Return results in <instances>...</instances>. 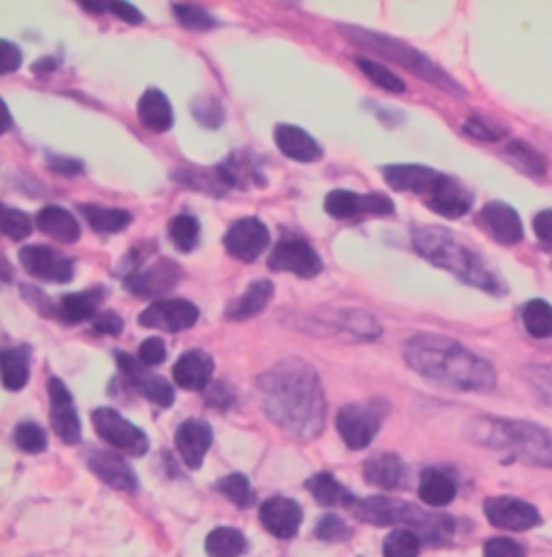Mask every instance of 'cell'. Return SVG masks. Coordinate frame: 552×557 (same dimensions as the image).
Masks as SVG:
<instances>
[{"label": "cell", "mask_w": 552, "mask_h": 557, "mask_svg": "<svg viewBox=\"0 0 552 557\" xmlns=\"http://www.w3.org/2000/svg\"><path fill=\"white\" fill-rule=\"evenodd\" d=\"M13 441L26 454H39L48 447V437L46 432L41 430L33 421H22L18 428L13 430Z\"/></svg>", "instance_id": "cell-47"}, {"label": "cell", "mask_w": 552, "mask_h": 557, "mask_svg": "<svg viewBox=\"0 0 552 557\" xmlns=\"http://www.w3.org/2000/svg\"><path fill=\"white\" fill-rule=\"evenodd\" d=\"M524 380L544 404L552 406V363H531L522 370Z\"/></svg>", "instance_id": "cell-44"}, {"label": "cell", "mask_w": 552, "mask_h": 557, "mask_svg": "<svg viewBox=\"0 0 552 557\" xmlns=\"http://www.w3.org/2000/svg\"><path fill=\"white\" fill-rule=\"evenodd\" d=\"M136 113L141 124L156 134L167 132L173 126V106L160 89H147L138 100Z\"/></svg>", "instance_id": "cell-29"}, {"label": "cell", "mask_w": 552, "mask_h": 557, "mask_svg": "<svg viewBox=\"0 0 552 557\" xmlns=\"http://www.w3.org/2000/svg\"><path fill=\"white\" fill-rule=\"evenodd\" d=\"M386 413H389V404L382 398L341 406V411L337 413L339 437L350 450H365L380 432Z\"/></svg>", "instance_id": "cell-7"}, {"label": "cell", "mask_w": 552, "mask_h": 557, "mask_svg": "<svg viewBox=\"0 0 552 557\" xmlns=\"http://www.w3.org/2000/svg\"><path fill=\"white\" fill-rule=\"evenodd\" d=\"M192 113H195L201 126L212 130L220 128V124L225 121V108L220 106L218 100L210 98V95H207V98H197L192 102Z\"/></svg>", "instance_id": "cell-50"}, {"label": "cell", "mask_w": 552, "mask_h": 557, "mask_svg": "<svg viewBox=\"0 0 552 557\" xmlns=\"http://www.w3.org/2000/svg\"><path fill=\"white\" fill-rule=\"evenodd\" d=\"M110 11L115 13L117 18L126 20L128 24H141L143 22V13L138 11L132 3H108Z\"/></svg>", "instance_id": "cell-59"}, {"label": "cell", "mask_w": 552, "mask_h": 557, "mask_svg": "<svg viewBox=\"0 0 552 557\" xmlns=\"http://www.w3.org/2000/svg\"><path fill=\"white\" fill-rule=\"evenodd\" d=\"M199 320V307L186 298H167V301H154L138 316V324L145 329H158L167 333L188 331Z\"/></svg>", "instance_id": "cell-12"}, {"label": "cell", "mask_w": 552, "mask_h": 557, "mask_svg": "<svg viewBox=\"0 0 552 557\" xmlns=\"http://www.w3.org/2000/svg\"><path fill=\"white\" fill-rule=\"evenodd\" d=\"M341 33L348 37L352 44L361 46L363 50L380 54L382 59H389L395 65L404 67L406 72L419 76L421 80H425V83H430L436 89L453 95V98H466L468 95L466 87L460 85L449 72H445L443 67L436 65L421 50L402 42V39H395L391 35L363 29V26H354V24H341Z\"/></svg>", "instance_id": "cell-5"}, {"label": "cell", "mask_w": 552, "mask_h": 557, "mask_svg": "<svg viewBox=\"0 0 552 557\" xmlns=\"http://www.w3.org/2000/svg\"><path fill=\"white\" fill-rule=\"evenodd\" d=\"M246 551V538L233 527H216L205 538V553L210 557H238Z\"/></svg>", "instance_id": "cell-38"}, {"label": "cell", "mask_w": 552, "mask_h": 557, "mask_svg": "<svg viewBox=\"0 0 552 557\" xmlns=\"http://www.w3.org/2000/svg\"><path fill=\"white\" fill-rule=\"evenodd\" d=\"M171 178L177 180V184L201 190V193L212 195V197H223V195L229 193L231 188H236V186H233L231 175L225 169L223 162H220V165H216V167H212V169H199V167L179 169L171 175Z\"/></svg>", "instance_id": "cell-25"}, {"label": "cell", "mask_w": 552, "mask_h": 557, "mask_svg": "<svg viewBox=\"0 0 552 557\" xmlns=\"http://www.w3.org/2000/svg\"><path fill=\"white\" fill-rule=\"evenodd\" d=\"M272 296H274L272 281L257 279L251 285H248L246 292L242 296H238L236 301H233L227 307L225 316L229 320H233V322H242V320H248V318H255V316L261 314V311H266L268 303L272 301Z\"/></svg>", "instance_id": "cell-30"}, {"label": "cell", "mask_w": 552, "mask_h": 557, "mask_svg": "<svg viewBox=\"0 0 552 557\" xmlns=\"http://www.w3.org/2000/svg\"><path fill=\"white\" fill-rule=\"evenodd\" d=\"M348 510L361 521L371 525H412L419 529V538L427 542H438L451 536L453 521L443 514H427L414 508L406 501H397L389 497H369V499H352Z\"/></svg>", "instance_id": "cell-6"}, {"label": "cell", "mask_w": 552, "mask_h": 557, "mask_svg": "<svg viewBox=\"0 0 552 557\" xmlns=\"http://www.w3.org/2000/svg\"><path fill=\"white\" fill-rule=\"evenodd\" d=\"M324 210L337 221L356 219V216H389L395 212V203L382 193L358 195L354 190H333L324 199Z\"/></svg>", "instance_id": "cell-11"}, {"label": "cell", "mask_w": 552, "mask_h": 557, "mask_svg": "<svg viewBox=\"0 0 552 557\" xmlns=\"http://www.w3.org/2000/svg\"><path fill=\"white\" fill-rule=\"evenodd\" d=\"M421 549V538L410 529H395L384 540V557H417Z\"/></svg>", "instance_id": "cell-43"}, {"label": "cell", "mask_w": 552, "mask_h": 557, "mask_svg": "<svg viewBox=\"0 0 552 557\" xmlns=\"http://www.w3.org/2000/svg\"><path fill=\"white\" fill-rule=\"evenodd\" d=\"M57 59H52V57H44V59H39L37 63H33V72L39 74V76H48L50 72L57 70Z\"/></svg>", "instance_id": "cell-60"}, {"label": "cell", "mask_w": 552, "mask_h": 557, "mask_svg": "<svg viewBox=\"0 0 552 557\" xmlns=\"http://www.w3.org/2000/svg\"><path fill=\"white\" fill-rule=\"evenodd\" d=\"M274 143L281 154L296 162H317L322 158V145L317 143L307 130L292 124H281L274 128Z\"/></svg>", "instance_id": "cell-24"}, {"label": "cell", "mask_w": 552, "mask_h": 557, "mask_svg": "<svg viewBox=\"0 0 552 557\" xmlns=\"http://www.w3.org/2000/svg\"><path fill=\"white\" fill-rule=\"evenodd\" d=\"M106 298V288L102 285H93V288L85 290V292H74V294H65L54 314L57 318H61L67 324H80L85 320H91L100 314V303Z\"/></svg>", "instance_id": "cell-26"}, {"label": "cell", "mask_w": 552, "mask_h": 557, "mask_svg": "<svg viewBox=\"0 0 552 557\" xmlns=\"http://www.w3.org/2000/svg\"><path fill=\"white\" fill-rule=\"evenodd\" d=\"M93 428L100 434V439H104L108 445H113L115 450L141 458L149 452V437L145 430L134 426L132 421H128L121 413H117L110 406H100L91 415Z\"/></svg>", "instance_id": "cell-8"}, {"label": "cell", "mask_w": 552, "mask_h": 557, "mask_svg": "<svg viewBox=\"0 0 552 557\" xmlns=\"http://www.w3.org/2000/svg\"><path fill=\"white\" fill-rule=\"evenodd\" d=\"M404 361L412 372L451 391L486 393L496 387L492 363L447 335H412L404 346Z\"/></svg>", "instance_id": "cell-2"}, {"label": "cell", "mask_w": 552, "mask_h": 557, "mask_svg": "<svg viewBox=\"0 0 552 557\" xmlns=\"http://www.w3.org/2000/svg\"><path fill=\"white\" fill-rule=\"evenodd\" d=\"M464 132L471 134V137H475L479 141H488V143L501 141L507 134V130L503 126H499L496 121L483 117V115L468 117L466 124H464Z\"/></svg>", "instance_id": "cell-49"}, {"label": "cell", "mask_w": 552, "mask_h": 557, "mask_svg": "<svg viewBox=\"0 0 552 557\" xmlns=\"http://www.w3.org/2000/svg\"><path fill=\"white\" fill-rule=\"evenodd\" d=\"M85 458H87V467L98 475L104 484L126 493L138 491L136 473L121 454L108 452V450H91Z\"/></svg>", "instance_id": "cell-21"}, {"label": "cell", "mask_w": 552, "mask_h": 557, "mask_svg": "<svg viewBox=\"0 0 552 557\" xmlns=\"http://www.w3.org/2000/svg\"><path fill=\"white\" fill-rule=\"evenodd\" d=\"M483 557H524V549L512 538H492L483 545Z\"/></svg>", "instance_id": "cell-53"}, {"label": "cell", "mask_w": 552, "mask_h": 557, "mask_svg": "<svg viewBox=\"0 0 552 557\" xmlns=\"http://www.w3.org/2000/svg\"><path fill=\"white\" fill-rule=\"evenodd\" d=\"M259 521L274 538L289 540L302 525V508L294 499L270 497L259 508Z\"/></svg>", "instance_id": "cell-20"}, {"label": "cell", "mask_w": 552, "mask_h": 557, "mask_svg": "<svg viewBox=\"0 0 552 557\" xmlns=\"http://www.w3.org/2000/svg\"><path fill=\"white\" fill-rule=\"evenodd\" d=\"M468 439L503 452L524 465L552 469V434L533 421L505 417H475L466 428Z\"/></svg>", "instance_id": "cell-4"}, {"label": "cell", "mask_w": 552, "mask_h": 557, "mask_svg": "<svg viewBox=\"0 0 552 557\" xmlns=\"http://www.w3.org/2000/svg\"><path fill=\"white\" fill-rule=\"evenodd\" d=\"M455 493H458V486H455V480L449 473L440 469H425L421 473L419 497L423 504L432 508H445L455 499Z\"/></svg>", "instance_id": "cell-32"}, {"label": "cell", "mask_w": 552, "mask_h": 557, "mask_svg": "<svg viewBox=\"0 0 552 557\" xmlns=\"http://www.w3.org/2000/svg\"><path fill=\"white\" fill-rule=\"evenodd\" d=\"M3 385L9 391H20L31 376V346H16L3 352Z\"/></svg>", "instance_id": "cell-34"}, {"label": "cell", "mask_w": 552, "mask_h": 557, "mask_svg": "<svg viewBox=\"0 0 552 557\" xmlns=\"http://www.w3.org/2000/svg\"><path fill=\"white\" fill-rule=\"evenodd\" d=\"M138 361H141L145 368H154V365L164 363L167 359V346L160 337H149L145 342L138 346Z\"/></svg>", "instance_id": "cell-52"}, {"label": "cell", "mask_w": 552, "mask_h": 557, "mask_svg": "<svg viewBox=\"0 0 552 557\" xmlns=\"http://www.w3.org/2000/svg\"><path fill=\"white\" fill-rule=\"evenodd\" d=\"M82 7L89 9V11H106V9H110V5H106V3H82Z\"/></svg>", "instance_id": "cell-61"}, {"label": "cell", "mask_w": 552, "mask_h": 557, "mask_svg": "<svg viewBox=\"0 0 552 557\" xmlns=\"http://www.w3.org/2000/svg\"><path fill=\"white\" fill-rule=\"evenodd\" d=\"M0 48H3V57H0V74L7 76L11 72H16L18 67L22 65V52L18 46H13L11 42H5L0 44Z\"/></svg>", "instance_id": "cell-56"}, {"label": "cell", "mask_w": 552, "mask_h": 557, "mask_svg": "<svg viewBox=\"0 0 552 557\" xmlns=\"http://www.w3.org/2000/svg\"><path fill=\"white\" fill-rule=\"evenodd\" d=\"M533 232H535L537 240H540V244H544L546 249L552 251V208L535 214Z\"/></svg>", "instance_id": "cell-55"}, {"label": "cell", "mask_w": 552, "mask_h": 557, "mask_svg": "<svg viewBox=\"0 0 552 557\" xmlns=\"http://www.w3.org/2000/svg\"><path fill=\"white\" fill-rule=\"evenodd\" d=\"M337 322L343 331H348L358 339H367V342H374V339L382 335L380 324L376 322L374 316L367 314V311H358V309L339 311Z\"/></svg>", "instance_id": "cell-41"}, {"label": "cell", "mask_w": 552, "mask_h": 557, "mask_svg": "<svg viewBox=\"0 0 552 557\" xmlns=\"http://www.w3.org/2000/svg\"><path fill=\"white\" fill-rule=\"evenodd\" d=\"M214 441L212 426L201 419H186L175 432V447L188 469H201Z\"/></svg>", "instance_id": "cell-22"}, {"label": "cell", "mask_w": 552, "mask_h": 557, "mask_svg": "<svg viewBox=\"0 0 552 557\" xmlns=\"http://www.w3.org/2000/svg\"><path fill=\"white\" fill-rule=\"evenodd\" d=\"M80 212L87 216L89 225L98 234H117L123 232L132 223V214L121 208H104V206H80Z\"/></svg>", "instance_id": "cell-36"}, {"label": "cell", "mask_w": 552, "mask_h": 557, "mask_svg": "<svg viewBox=\"0 0 552 557\" xmlns=\"http://www.w3.org/2000/svg\"><path fill=\"white\" fill-rule=\"evenodd\" d=\"M410 238L414 251L423 260L447 270L464 283L490 294L507 292L505 281L494 273L488 262L449 229L438 225H417L412 227Z\"/></svg>", "instance_id": "cell-3"}, {"label": "cell", "mask_w": 552, "mask_h": 557, "mask_svg": "<svg viewBox=\"0 0 552 557\" xmlns=\"http://www.w3.org/2000/svg\"><path fill=\"white\" fill-rule=\"evenodd\" d=\"M382 175L386 184L399 193H417L427 195L434 180L438 178V171L425 165H386L382 167Z\"/></svg>", "instance_id": "cell-27"}, {"label": "cell", "mask_w": 552, "mask_h": 557, "mask_svg": "<svg viewBox=\"0 0 552 557\" xmlns=\"http://www.w3.org/2000/svg\"><path fill=\"white\" fill-rule=\"evenodd\" d=\"M261 409L300 441L320 437L326 421V396L322 380L311 363L298 357L279 361L257 378Z\"/></svg>", "instance_id": "cell-1"}, {"label": "cell", "mask_w": 552, "mask_h": 557, "mask_svg": "<svg viewBox=\"0 0 552 557\" xmlns=\"http://www.w3.org/2000/svg\"><path fill=\"white\" fill-rule=\"evenodd\" d=\"M184 273L179 264H175L169 257H160L156 264H151L147 268H141L138 273L126 279V288L141 296V298H156L164 292L173 290L175 285L182 281Z\"/></svg>", "instance_id": "cell-18"}, {"label": "cell", "mask_w": 552, "mask_h": 557, "mask_svg": "<svg viewBox=\"0 0 552 557\" xmlns=\"http://www.w3.org/2000/svg\"><path fill=\"white\" fill-rule=\"evenodd\" d=\"M425 206L445 219H462L473 208V193L460 180L447 173H438L432 188L425 195Z\"/></svg>", "instance_id": "cell-15"}, {"label": "cell", "mask_w": 552, "mask_h": 557, "mask_svg": "<svg viewBox=\"0 0 552 557\" xmlns=\"http://www.w3.org/2000/svg\"><path fill=\"white\" fill-rule=\"evenodd\" d=\"M522 326L535 339H552V305L544 298H531L522 307Z\"/></svg>", "instance_id": "cell-37"}, {"label": "cell", "mask_w": 552, "mask_h": 557, "mask_svg": "<svg viewBox=\"0 0 552 557\" xmlns=\"http://www.w3.org/2000/svg\"><path fill=\"white\" fill-rule=\"evenodd\" d=\"M216 491L220 495H225L229 501H233L238 508L251 506V501H253L251 484H248V478L242 473H231V475H227V478L218 480Z\"/></svg>", "instance_id": "cell-45"}, {"label": "cell", "mask_w": 552, "mask_h": 557, "mask_svg": "<svg viewBox=\"0 0 552 557\" xmlns=\"http://www.w3.org/2000/svg\"><path fill=\"white\" fill-rule=\"evenodd\" d=\"M225 169L229 171L233 186H246V184H253V186H264L266 178L261 175L259 169V162L251 152H236L231 154L225 162Z\"/></svg>", "instance_id": "cell-39"}, {"label": "cell", "mask_w": 552, "mask_h": 557, "mask_svg": "<svg viewBox=\"0 0 552 557\" xmlns=\"http://www.w3.org/2000/svg\"><path fill=\"white\" fill-rule=\"evenodd\" d=\"M503 156L509 160V165L533 180H544L548 175V158L529 143L512 141L505 147Z\"/></svg>", "instance_id": "cell-33"}, {"label": "cell", "mask_w": 552, "mask_h": 557, "mask_svg": "<svg viewBox=\"0 0 552 557\" xmlns=\"http://www.w3.org/2000/svg\"><path fill=\"white\" fill-rule=\"evenodd\" d=\"M33 232V219L26 212L5 206L3 208V234L11 240H24Z\"/></svg>", "instance_id": "cell-48"}, {"label": "cell", "mask_w": 552, "mask_h": 557, "mask_svg": "<svg viewBox=\"0 0 552 557\" xmlns=\"http://www.w3.org/2000/svg\"><path fill=\"white\" fill-rule=\"evenodd\" d=\"M35 225L39 232H44L52 240H57L61 244H74L80 238V223L76 221V216L69 214L61 206H46L41 208L35 216Z\"/></svg>", "instance_id": "cell-28"}, {"label": "cell", "mask_w": 552, "mask_h": 557, "mask_svg": "<svg viewBox=\"0 0 552 557\" xmlns=\"http://www.w3.org/2000/svg\"><path fill=\"white\" fill-rule=\"evenodd\" d=\"M207 402H210L214 409L225 411L233 404V393L225 383H214L207 387Z\"/></svg>", "instance_id": "cell-57"}, {"label": "cell", "mask_w": 552, "mask_h": 557, "mask_svg": "<svg viewBox=\"0 0 552 557\" xmlns=\"http://www.w3.org/2000/svg\"><path fill=\"white\" fill-rule=\"evenodd\" d=\"M479 221L488 236L503 247H516L524 238V227L516 208L505 201H490L479 212Z\"/></svg>", "instance_id": "cell-19"}, {"label": "cell", "mask_w": 552, "mask_h": 557, "mask_svg": "<svg viewBox=\"0 0 552 557\" xmlns=\"http://www.w3.org/2000/svg\"><path fill=\"white\" fill-rule=\"evenodd\" d=\"M483 514L490 525L507 529V532H527L542 523V516L529 501L516 497H490L483 504Z\"/></svg>", "instance_id": "cell-16"}, {"label": "cell", "mask_w": 552, "mask_h": 557, "mask_svg": "<svg viewBox=\"0 0 552 557\" xmlns=\"http://www.w3.org/2000/svg\"><path fill=\"white\" fill-rule=\"evenodd\" d=\"M48 158V167L52 171H57L61 175H76L82 173V162L76 158H67V156H57V154H46Z\"/></svg>", "instance_id": "cell-58"}, {"label": "cell", "mask_w": 552, "mask_h": 557, "mask_svg": "<svg viewBox=\"0 0 552 557\" xmlns=\"http://www.w3.org/2000/svg\"><path fill=\"white\" fill-rule=\"evenodd\" d=\"M173 11L182 26L190 31H212L218 26V22L199 5H188V3H175Z\"/></svg>", "instance_id": "cell-46"}, {"label": "cell", "mask_w": 552, "mask_h": 557, "mask_svg": "<svg viewBox=\"0 0 552 557\" xmlns=\"http://www.w3.org/2000/svg\"><path fill=\"white\" fill-rule=\"evenodd\" d=\"M365 480L369 484H374L378 488H384V491H393V488H399L406 478V467L402 463V458L389 454V452H382L371 456L365 467Z\"/></svg>", "instance_id": "cell-31"}, {"label": "cell", "mask_w": 552, "mask_h": 557, "mask_svg": "<svg viewBox=\"0 0 552 557\" xmlns=\"http://www.w3.org/2000/svg\"><path fill=\"white\" fill-rule=\"evenodd\" d=\"M201 236V223L192 214H177L169 223V238L177 251L190 253L197 247Z\"/></svg>", "instance_id": "cell-40"}, {"label": "cell", "mask_w": 552, "mask_h": 557, "mask_svg": "<svg viewBox=\"0 0 552 557\" xmlns=\"http://www.w3.org/2000/svg\"><path fill=\"white\" fill-rule=\"evenodd\" d=\"M315 534H317V538H322L326 542H339V540H348L352 529L345 525V521H341L339 516L328 514L320 521V525H317Z\"/></svg>", "instance_id": "cell-51"}, {"label": "cell", "mask_w": 552, "mask_h": 557, "mask_svg": "<svg viewBox=\"0 0 552 557\" xmlns=\"http://www.w3.org/2000/svg\"><path fill=\"white\" fill-rule=\"evenodd\" d=\"M117 365L121 376L128 380V385L141 393L151 404L160 406V409H169L175 402V389L167 378H162L156 372H149V368L134 359L128 352H115Z\"/></svg>", "instance_id": "cell-10"}, {"label": "cell", "mask_w": 552, "mask_h": 557, "mask_svg": "<svg viewBox=\"0 0 552 557\" xmlns=\"http://www.w3.org/2000/svg\"><path fill=\"white\" fill-rule=\"evenodd\" d=\"M48 398H50V424L57 437L65 445H78L82 441V426L74 404V396L69 393L61 378H48Z\"/></svg>", "instance_id": "cell-13"}, {"label": "cell", "mask_w": 552, "mask_h": 557, "mask_svg": "<svg viewBox=\"0 0 552 557\" xmlns=\"http://www.w3.org/2000/svg\"><path fill=\"white\" fill-rule=\"evenodd\" d=\"M223 242L231 257H236L240 262H255L268 249L270 232L264 221L255 219V216H244V219L229 227Z\"/></svg>", "instance_id": "cell-17"}, {"label": "cell", "mask_w": 552, "mask_h": 557, "mask_svg": "<svg viewBox=\"0 0 552 557\" xmlns=\"http://www.w3.org/2000/svg\"><path fill=\"white\" fill-rule=\"evenodd\" d=\"M309 493L315 497L320 506H343L348 508L352 504L354 495L335 480L330 473H315L311 480H307Z\"/></svg>", "instance_id": "cell-35"}, {"label": "cell", "mask_w": 552, "mask_h": 557, "mask_svg": "<svg viewBox=\"0 0 552 557\" xmlns=\"http://www.w3.org/2000/svg\"><path fill=\"white\" fill-rule=\"evenodd\" d=\"M123 318L117 314V311H100L98 316L93 318V329L102 333V335H121L123 331Z\"/></svg>", "instance_id": "cell-54"}, {"label": "cell", "mask_w": 552, "mask_h": 557, "mask_svg": "<svg viewBox=\"0 0 552 557\" xmlns=\"http://www.w3.org/2000/svg\"><path fill=\"white\" fill-rule=\"evenodd\" d=\"M214 359L205 350H186L173 365V380L186 391H203L212 385Z\"/></svg>", "instance_id": "cell-23"}, {"label": "cell", "mask_w": 552, "mask_h": 557, "mask_svg": "<svg viewBox=\"0 0 552 557\" xmlns=\"http://www.w3.org/2000/svg\"><path fill=\"white\" fill-rule=\"evenodd\" d=\"M20 264L31 277L46 283H69L74 279V260L44 244H31L20 251Z\"/></svg>", "instance_id": "cell-14"}, {"label": "cell", "mask_w": 552, "mask_h": 557, "mask_svg": "<svg viewBox=\"0 0 552 557\" xmlns=\"http://www.w3.org/2000/svg\"><path fill=\"white\" fill-rule=\"evenodd\" d=\"M354 61H356V65H358V70H361L376 87H380V89H384V91H389V93H397V95L406 91L404 80H402V78H397V74H393V72L389 70V67H384V65L378 63V61L363 59V57H356Z\"/></svg>", "instance_id": "cell-42"}, {"label": "cell", "mask_w": 552, "mask_h": 557, "mask_svg": "<svg viewBox=\"0 0 552 557\" xmlns=\"http://www.w3.org/2000/svg\"><path fill=\"white\" fill-rule=\"evenodd\" d=\"M268 266L274 273H289L300 279H313L324 270V262L307 240L285 238L272 249Z\"/></svg>", "instance_id": "cell-9"}]
</instances>
